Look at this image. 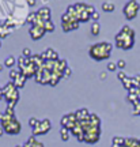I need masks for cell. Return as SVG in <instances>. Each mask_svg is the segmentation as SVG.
<instances>
[{
	"mask_svg": "<svg viewBox=\"0 0 140 147\" xmlns=\"http://www.w3.org/2000/svg\"><path fill=\"white\" fill-rule=\"evenodd\" d=\"M1 44H3V41H1V40H0V48H1Z\"/></svg>",
	"mask_w": 140,
	"mask_h": 147,
	"instance_id": "cell-37",
	"label": "cell"
},
{
	"mask_svg": "<svg viewBox=\"0 0 140 147\" xmlns=\"http://www.w3.org/2000/svg\"><path fill=\"white\" fill-rule=\"evenodd\" d=\"M55 49H52V48H48L45 52H42V57H44V60H50V57H52V53Z\"/></svg>",
	"mask_w": 140,
	"mask_h": 147,
	"instance_id": "cell-18",
	"label": "cell"
},
{
	"mask_svg": "<svg viewBox=\"0 0 140 147\" xmlns=\"http://www.w3.org/2000/svg\"><path fill=\"white\" fill-rule=\"evenodd\" d=\"M10 33H11V30L7 26H5V25H4V26H0V40L5 38V37L8 36Z\"/></svg>",
	"mask_w": 140,
	"mask_h": 147,
	"instance_id": "cell-14",
	"label": "cell"
},
{
	"mask_svg": "<svg viewBox=\"0 0 140 147\" xmlns=\"http://www.w3.org/2000/svg\"><path fill=\"white\" fill-rule=\"evenodd\" d=\"M124 143H125V139H122V138H118V136H116V138H113V144H112V147L124 146Z\"/></svg>",
	"mask_w": 140,
	"mask_h": 147,
	"instance_id": "cell-15",
	"label": "cell"
},
{
	"mask_svg": "<svg viewBox=\"0 0 140 147\" xmlns=\"http://www.w3.org/2000/svg\"><path fill=\"white\" fill-rule=\"evenodd\" d=\"M16 63H18V59H15L14 56H10V57H7V59H5L4 65H5V67H8V68L12 69V67H14V65H15Z\"/></svg>",
	"mask_w": 140,
	"mask_h": 147,
	"instance_id": "cell-10",
	"label": "cell"
},
{
	"mask_svg": "<svg viewBox=\"0 0 140 147\" xmlns=\"http://www.w3.org/2000/svg\"><path fill=\"white\" fill-rule=\"evenodd\" d=\"M117 76H118V79L121 80V82H122V80H124V79L127 78V74H125L124 71H120V72L117 74Z\"/></svg>",
	"mask_w": 140,
	"mask_h": 147,
	"instance_id": "cell-30",
	"label": "cell"
},
{
	"mask_svg": "<svg viewBox=\"0 0 140 147\" xmlns=\"http://www.w3.org/2000/svg\"><path fill=\"white\" fill-rule=\"evenodd\" d=\"M139 10H140V4H139V3H137L136 0H129V1L124 5V10H122V12H124L125 18H127L128 21H132L133 18H136V15H137Z\"/></svg>",
	"mask_w": 140,
	"mask_h": 147,
	"instance_id": "cell-3",
	"label": "cell"
},
{
	"mask_svg": "<svg viewBox=\"0 0 140 147\" xmlns=\"http://www.w3.org/2000/svg\"><path fill=\"white\" fill-rule=\"evenodd\" d=\"M4 113H7V115H10V116H15V109L14 108H7Z\"/></svg>",
	"mask_w": 140,
	"mask_h": 147,
	"instance_id": "cell-29",
	"label": "cell"
},
{
	"mask_svg": "<svg viewBox=\"0 0 140 147\" xmlns=\"http://www.w3.org/2000/svg\"><path fill=\"white\" fill-rule=\"evenodd\" d=\"M27 5H30V7H33V5H36V0H26Z\"/></svg>",
	"mask_w": 140,
	"mask_h": 147,
	"instance_id": "cell-33",
	"label": "cell"
},
{
	"mask_svg": "<svg viewBox=\"0 0 140 147\" xmlns=\"http://www.w3.org/2000/svg\"><path fill=\"white\" fill-rule=\"evenodd\" d=\"M40 123H41V121H40V120H37V119H34V117L29 120V124H30L31 128H36L37 125H40Z\"/></svg>",
	"mask_w": 140,
	"mask_h": 147,
	"instance_id": "cell-23",
	"label": "cell"
},
{
	"mask_svg": "<svg viewBox=\"0 0 140 147\" xmlns=\"http://www.w3.org/2000/svg\"><path fill=\"white\" fill-rule=\"evenodd\" d=\"M22 56H25V57H27V59H30L33 55H31V51L29 49V48H25L23 51H22Z\"/></svg>",
	"mask_w": 140,
	"mask_h": 147,
	"instance_id": "cell-25",
	"label": "cell"
},
{
	"mask_svg": "<svg viewBox=\"0 0 140 147\" xmlns=\"http://www.w3.org/2000/svg\"><path fill=\"white\" fill-rule=\"evenodd\" d=\"M99 32H101V25H99L98 22H94L93 25H91V34L93 36H98Z\"/></svg>",
	"mask_w": 140,
	"mask_h": 147,
	"instance_id": "cell-13",
	"label": "cell"
},
{
	"mask_svg": "<svg viewBox=\"0 0 140 147\" xmlns=\"http://www.w3.org/2000/svg\"><path fill=\"white\" fill-rule=\"evenodd\" d=\"M29 33H30V37L33 38V40H40V38H42L44 37V34H45V27L44 26H38V25H33L31 26V29L29 30Z\"/></svg>",
	"mask_w": 140,
	"mask_h": 147,
	"instance_id": "cell-6",
	"label": "cell"
},
{
	"mask_svg": "<svg viewBox=\"0 0 140 147\" xmlns=\"http://www.w3.org/2000/svg\"><path fill=\"white\" fill-rule=\"evenodd\" d=\"M75 22H61V27H63V30L65 33H68V32H71V30H75Z\"/></svg>",
	"mask_w": 140,
	"mask_h": 147,
	"instance_id": "cell-11",
	"label": "cell"
},
{
	"mask_svg": "<svg viewBox=\"0 0 140 147\" xmlns=\"http://www.w3.org/2000/svg\"><path fill=\"white\" fill-rule=\"evenodd\" d=\"M139 100V97H137V94H132V93H129L128 94V101L129 102H132V104H135L136 101Z\"/></svg>",
	"mask_w": 140,
	"mask_h": 147,
	"instance_id": "cell-24",
	"label": "cell"
},
{
	"mask_svg": "<svg viewBox=\"0 0 140 147\" xmlns=\"http://www.w3.org/2000/svg\"><path fill=\"white\" fill-rule=\"evenodd\" d=\"M117 67H118L120 69H122V68H124V67H125V61H124V60H122V59L117 61Z\"/></svg>",
	"mask_w": 140,
	"mask_h": 147,
	"instance_id": "cell-31",
	"label": "cell"
},
{
	"mask_svg": "<svg viewBox=\"0 0 140 147\" xmlns=\"http://www.w3.org/2000/svg\"><path fill=\"white\" fill-rule=\"evenodd\" d=\"M112 49H113V45L110 44V42H99V44H95L93 47L90 48V56L94 59V60H105V59H108L110 56V52H112Z\"/></svg>",
	"mask_w": 140,
	"mask_h": 147,
	"instance_id": "cell-2",
	"label": "cell"
},
{
	"mask_svg": "<svg viewBox=\"0 0 140 147\" xmlns=\"http://www.w3.org/2000/svg\"><path fill=\"white\" fill-rule=\"evenodd\" d=\"M36 18H37V12H30L29 15L26 16V22H29V23H34V21H36Z\"/></svg>",
	"mask_w": 140,
	"mask_h": 147,
	"instance_id": "cell-21",
	"label": "cell"
},
{
	"mask_svg": "<svg viewBox=\"0 0 140 147\" xmlns=\"http://www.w3.org/2000/svg\"><path fill=\"white\" fill-rule=\"evenodd\" d=\"M122 86H124L125 89L129 91L132 87H133V84H132V78H129V76H127V78L122 80Z\"/></svg>",
	"mask_w": 140,
	"mask_h": 147,
	"instance_id": "cell-16",
	"label": "cell"
},
{
	"mask_svg": "<svg viewBox=\"0 0 140 147\" xmlns=\"http://www.w3.org/2000/svg\"><path fill=\"white\" fill-rule=\"evenodd\" d=\"M71 74H72V69L69 68V67H68L67 69H65V71H64V72H63V78H69V76H71Z\"/></svg>",
	"mask_w": 140,
	"mask_h": 147,
	"instance_id": "cell-27",
	"label": "cell"
},
{
	"mask_svg": "<svg viewBox=\"0 0 140 147\" xmlns=\"http://www.w3.org/2000/svg\"><path fill=\"white\" fill-rule=\"evenodd\" d=\"M21 69L18 68V69H11L10 71V79H11V82H15L16 79H18V76H19V75H21Z\"/></svg>",
	"mask_w": 140,
	"mask_h": 147,
	"instance_id": "cell-12",
	"label": "cell"
},
{
	"mask_svg": "<svg viewBox=\"0 0 140 147\" xmlns=\"http://www.w3.org/2000/svg\"><path fill=\"white\" fill-rule=\"evenodd\" d=\"M1 69H3V64H0V71H1Z\"/></svg>",
	"mask_w": 140,
	"mask_h": 147,
	"instance_id": "cell-36",
	"label": "cell"
},
{
	"mask_svg": "<svg viewBox=\"0 0 140 147\" xmlns=\"http://www.w3.org/2000/svg\"><path fill=\"white\" fill-rule=\"evenodd\" d=\"M50 121L48 120V119H44L41 120L40 123V125H37L36 128H33V136H37V135H44V134H46L49 129H50Z\"/></svg>",
	"mask_w": 140,
	"mask_h": 147,
	"instance_id": "cell-5",
	"label": "cell"
},
{
	"mask_svg": "<svg viewBox=\"0 0 140 147\" xmlns=\"http://www.w3.org/2000/svg\"><path fill=\"white\" fill-rule=\"evenodd\" d=\"M59 80H60V78L52 74V78H50V83H49V84H50V86H56V84L59 83Z\"/></svg>",
	"mask_w": 140,
	"mask_h": 147,
	"instance_id": "cell-26",
	"label": "cell"
},
{
	"mask_svg": "<svg viewBox=\"0 0 140 147\" xmlns=\"http://www.w3.org/2000/svg\"><path fill=\"white\" fill-rule=\"evenodd\" d=\"M102 10H104L105 12H113L114 11V4L113 3H108V1H106V3L102 4Z\"/></svg>",
	"mask_w": 140,
	"mask_h": 147,
	"instance_id": "cell-17",
	"label": "cell"
},
{
	"mask_svg": "<svg viewBox=\"0 0 140 147\" xmlns=\"http://www.w3.org/2000/svg\"><path fill=\"white\" fill-rule=\"evenodd\" d=\"M133 44H135V32L132 27L125 25L121 27L120 33L116 36V47L128 51L133 47Z\"/></svg>",
	"mask_w": 140,
	"mask_h": 147,
	"instance_id": "cell-1",
	"label": "cell"
},
{
	"mask_svg": "<svg viewBox=\"0 0 140 147\" xmlns=\"http://www.w3.org/2000/svg\"><path fill=\"white\" fill-rule=\"evenodd\" d=\"M61 139L63 140H68V139H69V132H68V129L64 128V127L61 128Z\"/></svg>",
	"mask_w": 140,
	"mask_h": 147,
	"instance_id": "cell-22",
	"label": "cell"
},
{
	"mask_svg": "<svg viewBox=\"0 0 140 147\" xmlns=\"http://www.w3.org/2000/svg\"><path fill=\"white\" fill-rule=\"evenodd\" d=\"M117 68H118V67H117V63H109L108 64V69H109V71H116Z\"/></svg>",
	"mask_w": 140,
	"mask_h": 147,
	"instance_id": "cell-28",
	"label": "cell"
},
{
	"mask_svg": "<svg viewBox=\"0 0 140 147\" xmlns=\"http://www.w3.org/2000/svg\"><path fill=\"white\" fill-rule=\"evenodd\" d=\"M75 115H76V117H78V121H82V120H87V119H90V112H88V109H86V108H82V109H79L78 112H75Z\"/></svg>",
	"mask_w": 140,
	"mask_h": 147,
	"instance_id": "cell-8",
	"label": "cell"
},
{
	"mask_svg": "<svg viewBox=\"0 0 140 147\" xmlns=\"http://www.w3.org/2000/svg\"><path fill=\"white\" fill-rule=\"evenodd\" d=\"M98 18H99V14H98V12H97V11H95V12H94V14H93V15H91V19H93V21H95V22H97V21H98Z\"/></svg>",
	"mask_w": 140,
	"mask_h": 147,
	"instance_id": "cell-32",
	"label": "cell"
},
{
	"mask_svg": "<svg viewBox=\"0 0 140 147\" xmlns=\"http://www.w3.org/2000/svg\"><path fill=\"white\" fill-rule=\"evenodd\" d=\"M45 32H48V33H52V32H55V23H53L52 21H48V22H45Z\"/></svg>",
	"mask_w": 140,
	"mask_h": 147,
	"instance_id": "cell-19",
	"label": "cell"
},
{
	"mask_svg": "<svg viewBox=\"0 0 140 147\" xmlns=\"http://www.w3.org/2000/svg\"><path fill=\"white\" fill-rule=\"evenodd\" d=\"M26 76L23 75V74H21L19 76H18V79H16L15 82H14V84H15L16 89H22L23 86H25V83H26Z\"/></svg>",
	"mask_w": 140,
	"mask_h": 147,
	"instance_id": "cell-9",
	"label": "cell"
},
{
	"mask_svg": "<svg viewBox=\"0 0 140 147\" xmlns=\"http://www.w3.org/2000/svg\"><path fill=\"white\" fill-rule=\"evenodd\" d=\"M1 127L4 128V131L7 132V134H19V131H21V124H19V121L16 120L15 117H12L10 121H5V123H3L1 124Z\"/></svg>",
	"mask_w": 140,
	"mask_h": 147,
	"instance_id": "cell-4",
	"label": "cell"
},
{
	"mask_svg": "<svg viewBox=\"0 0 140 147\" xmlns=\"http://www.w3.org/2000/svg\"><path fill=\"white\" fill-rule=\"evenodd\" d=\"M3 132H5V131H4V128H3V127L0 125V136H1V135H3Z\"/></svg>",
	"mask_w": 140,
	"mask_h": 147,
	"instance_id": "cell-35",
	"label": "cell"
},
{
	"mask_svg": "<svg viewBox=\"0 0 140 147\" xmlns=\"http://www.w3.org/2000/svg\"><path fill=\"white\" fill-rule=\"evenodd\" d=\"M106 75H108V74H106V72L104 71V72H101V74H99V78H101L102 80H104V79H106Z\"/></svg>",
	"mask_w": 140,
	"mask_h": 147,
	"instance_id": "cell-34",
	"label": "cell"
},
{
	"mask_svg": "<svg viewBox=\"0 0 140 147\" xmlns=\"http://www.w3.org/2000/svg\"><path fill=\"white\" fill-rule=\"evenodd\" d=\"M37 14L45 22L50 21V8H49V7H42V8H40V10L37 11Z\"/></svg>",
	"mask_w": 140,
	"mask_h": 147,
	"instance_id": "cell-7",
	"label": "cell"
},
{
	"mask_svg": "<svg viewBox=\"0 0 140 147\" xmlns=\"http://www.w3.org/2000/svg\"><path fill=\"white\" fill-rule=\"evenodd\" d=\"M90 19H91V14H88V12H82L79 15V22H87Z\"/></svg>",
	"mask_w": 140,
	"mask_h": 147,
	"instance_id": "cell-20",
	"label": "cell"
},
{
	"mask_svg": "<svg viewBox=\"0 0 140 147\" xmlns=\"http://www.w3.org/2000/svg\"><path fill=\"white\" fill-rule=\"evenodd\" d=\"M139 147H140V139H139Z\"/></svg>",
	"mask_w": 140,
	"mask_h": 147,
	"instance_id": "cell-38",
	"label": "cell"
}]
</instances>
